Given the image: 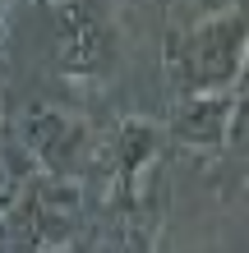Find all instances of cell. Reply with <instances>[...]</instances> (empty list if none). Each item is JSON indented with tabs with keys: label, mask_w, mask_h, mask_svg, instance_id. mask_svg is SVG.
<instances>
[{
	"label": "cell",
	"mask_w": 249,
	"mask_h": 253,
	"mask_svg": "<svg viewBox=\"0 0 249 253\" xmlns=\"http://www.w3.org/2000/svg\"><path fill=\"white\" fill-rule=\"evenodd\" d=\"M51 253H88V244H65V249H51Z\"/></svg>",
	"instance_id": "9"
},
{
	"label": "cell",
	"mask_w": 249,
	"mask_h": 253,
	"mask_svg": "<svg viewBox=\"0 0 249 253\" xmlns=\"http://www.w3.org/2000/svg\"><path fill=\"white\" fill-rule=\"evenodd\" d=\"M5 5L9 0H0V60H5Z\"/></svg>",
	"instance_id": "8"
},
{
	"label": "cell",
	"mask_w": 249,
	"mask_h": 253,
	"mask_svg": "<svg viewBox=\"0 0 249 253\" xmlns=\"http://www.w3.org/2000/svg\"><path fill=\"white\" fill-rule=\"evenodd\" d=\"M19 138H23V157L33 161L42 175H60L74 180V170L88 161V120L69 115L60 106H28L19 120Z\"/></svg>",
	"instance_id": "4"
},
{
	"label": "cell",
	"mask_w": 249,
	"mask_h": 253,
	"mask_svg": "<svg viewBox=\"0 0 249 253\" xmlns=\"http://www.w3.org/2000/svg\"><path fill=\"white\" fill-rule=\"evenodd\" d=\"M55 65L65 79H101L115 65V23L101 0H60V46Z\"/></svg>",
	"instance_id": "5"
},
{
	"label": "cell",
	"mask_w": 249,
	"mask_h": 253,
	"mask_svg": "<svg viewBox=\"0 0 249 253\" xmlns=\"http://www.w3.org/2000/svg\"><path fill=\"white\" fill-rule=\"evenodd\" d=\"M79 212H83L79 184L37 170V180H28L14 193V203L0 212V240H5L0 253H51V249H65L79 235Z\"/></svg>",
	"instance_id": "2"
},
{
	"label": "cell",
	"mask_w": 249,
	"mask_h": 253,
	"mask_svg": "<svg viewBox=\"0 0 249 253\" xmlns=\"http://www.w3.org/2000/svg\"><path fill=\"white\" fill-rule=\"evenodd\" d=\"M42 5H60V0H42Z\"/></svg>",
	"instance_id": "10"
},
{
	"label": "cell",
	"mask_w": 249,
	"mask_h": 253,
	"mask_svg": "<svg viewBox=\"0 0 249 253\" xmlns=\"http://www.w3.org/2000/svg\"><path fill=\"white\" fill-rule=\"evenodd\" d=\"M226 147L249 161V87H236V106H231V125H226Z\"/></svg>",
	"instance_id": "7"
},
{
	"label": "cell",
	"mask_w": 249,
	"mask_h": 253,
	"mask_svg": "<svg viewBox=\"0 0 249 253\" xmlns=\"http://www.w3.org/2000/svg\"><path fill=\"white\" fill-rule=\"evenodd\" d=\"M231 106H236V92H189V97H175L171 120L162 129L180 147L222 152L226 147V125H231Z\"/></svg>",
	"instance_id": "6"
},
{
	"label": "cell",
	"mask_w": 249,
	"mask_h": 253,
	"mask_svg": "<svg viewBox=\"0 0 249 253\" xmlns=\"http://www.w3.org/2000/svg\"><path fill=\"white\" fill-rule=\"evenodd\" d=\"M162 125L157 120H143V115H125L120 125L111 129V138L101 143V157H97V170L106 180V203L115 212H139L143 198H139V180L148 170V161L162 152Z\"/></svg>",
	"instance_id": "3"
},
{
	"label": "cell",
	"mask_w": 249,
	"mask_h": 253,
	"mask_svg": "<svg viewBox=\"0 0 249 253\" xmlns=\"http://www.w3.org/2000/svg\"><path fill=\"white\" fill-rule=\"evenodd\" d=\"M249 55V0L236 9H212L208 19L189 23L166 37V74L175 97L189 92H236Z\"/></svg>",
	"instance_id": "1"
},
{
	"label": "cell",
	"mask_w": 249,
	"mask_h": 253,
	"mask_svg": "<svg viewBox=\"0 0 249 253\" xmlns=\"http://www.w3.org/2000/svg\"><path fill=\"white\" fill-rule=\"evenodd\" d=\"M245 175H249V161H245Z\"/></svg>",
	"instance_id": "11"
}]
</instances>
